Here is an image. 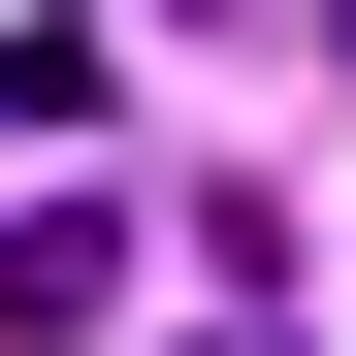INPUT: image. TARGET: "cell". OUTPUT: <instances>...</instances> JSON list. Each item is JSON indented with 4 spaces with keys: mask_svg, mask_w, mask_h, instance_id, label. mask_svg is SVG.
I'll list each match as a JSON object with an SVG mask.
<instances>
[{
    "mask_svg": "<svg viewBox=\"0 0 356 356\" xmlns=\"http://www.w3.org/2000/svg\"><path fill=\"white\" fill-rule=\"evenodd\" d=\"M195 33H259V0H195Z\"/></svg>",
    "mask_w": 356,
    "mask_h": 356,
    "instance_id": "obj_2",
    "label": "cell"
},
{
    "mask_svg": "<svg viewBox=\"0 0 356 356\" xmlns=\"http://www.w3.org/2000/svg\"><path fill=\"white\" fill-rule=\"evenodd\" d=\"M227 356H259V324H227Z\"/></svg>",
    "mask_w": 356,
    "mask_h": 356,
    "instance_id": "obj_3",
    "label": "cell"
},
{
    "mask_svg": "<svg viewBox=\"0 0 356 356\" xmlns=\"http://www.w3.org/2000/svg\"><path fill=\"white\" fill-rule=\"evenodd\" d=\"M97 291H130V227H97V195H33V227H0V356H33V324H97Z\"/></svg>",
    "mask_w": 356,
    "mask_h": 356,
    "instance_id": "obj_1",
    "label": "cell"
}]
</instances>
